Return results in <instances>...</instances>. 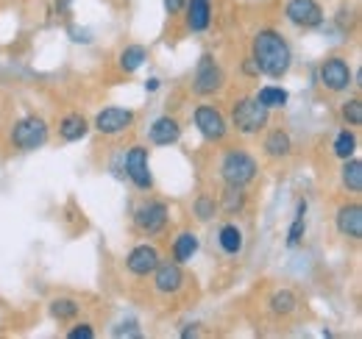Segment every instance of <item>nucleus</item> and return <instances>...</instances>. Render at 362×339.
I'll list each match as a JSON object with an SVG mask.
<instances>
[{
	"mask_svg": "<svg viewBox=\"0 0 362 339\" xmlns=\"http://www.w3.org/2000/svg\"><path fill=\"white\" fill-rule=\"evenodd\" d=\"M47 139H50V126L45 123V117L40 114H25L20 117L11 131H8V142L11 148L23 150V153H31V150H40L45 148Z\"/></svg>",
	"mask_w": 362,
	"mask_h": 339,
	"instance_id": "obj_4",
	"label": "nucleus"
},
{
	"mask_svg": "<svg viewBox=\"0 0 362 339\" xmlns=\"http://www.w3.org/2000/svg\"><path fill=\"white\" fill-rule=\"evenodd\" d=\"M90 128V120L81 112H70L59 120V139L62 142H81V139H87Z\"/></svg>",
	"mask_w": 362,
	"mask_h": 339,
	"instance_id": "obj_19",
	"label": "nucleus"
},
{
	"mask_svg": "<svg viewBox=\"0 0 362 339\" xmlns=\"http://www.w3.org/2000/svg\"><path fill=\"white\" fill-rule=\"evenodd\" d=\"M134 228L142 237H159L170 222V206L159 198H145L132 214Z\"/></svg>",
	"mask_w": 362,
	"mask_h": 339,
	"instance_id": "obj_6",
	"label": "nucleus"
},
{
	"mask_svg": "<svg viewBox=\"0 0 362 339\" xmlns=\"http://www.w3.org/2000/svg\"><path fill=\"white\" fill-rule=\"evenodd\" d=\"M145 61H148V47L139 42L126 44V47L117 53V67H120V73H126V76L136 73Z\"/></svg>",
	"mask_w": 362,
	"mask_h": 339,
	"instance_id": "obj_24",
	"label": "nucleus"
},
{
	"mask_svg": "<svg viewBox=\"0 0 362 339\" xmlns=\"http://www.w3.org/2000/svg\"><path fill=\"white\" fill-rule=\"evenodd\" d=\"M226 89V70L223 64L215 59V53H201L195 73H192V92L198 97H215Z\"/></svg>",
	"mask_w": 362,
	"mask_h": 339,
	"instance_id": "obj_5",
	"label": "nucleus"
},
{
	"mask_svg": "<svg viewBox=\"0 0 362 339\" xmlns=\"http://www.w3.org/2000/svg\"><path fill=\"white\" fill-rule=\"evenodd\" d=\"M218 245L228 258H237L245 248V231L237 225V222H223L218 228Z\"/></svg>",
	"mask_w": 362,
	"mask_h": 339,
	"instance_id": "obj_21",
	"label": "nucleus"
},
{
	"mask_svg": "<svg viewBox=\"0 0 362 339\" xmlns=\"http://www.w3.org/2000/svg\"><path fill=\"white\" fill-rule=\"evenodd\" d=\"M73 3H76V0H56V14L67 17V14H70V8H73Z\"/></svg>",
	"mask_w": 362,
	"mask_h": 339,
	"instance_id": "obj_36",
	"label": "nucleus"
},
{
	"mask_svg": "<svg viewBox=\"0 0 362 339\" xmlns=\"http://www.w3.org/2000/svg\"><path fill=\"white\" fill-rule=\"evenodd\" d=\"M151 278H153V292L165 297L179 295L184 290V284H187L184 264H179V261H159L156 270L151 273Z\"/></svg>",
	"mask_w": 362,
	"mask_h": 339,
	"instance_id": "obj_12",
	"label": "nucleus"
},
{
	"mask_svg": "<svg viewBox=\"0 0 362 339\" xmlns=\"http://www.w3.org/2000/svg\"><path fill=\"white\" fill-rule=\"evenodd\" d=\"M268 112H276V109H287V103H290V92L284 89V86H276V84H265L257 89V95H254Z\"/></svg>",
	"mask_w": 362,
	"mask_h": 339,
	"instance_id": "obj_27",
	"label": "nucleus"
},
{
	"mask_svg": "<svg viewBox=\"0 0 362 339\" xmlns=\"http://www.w3.org/2000/svg\"><path fill=\"white\" fill-rule=\"evenodd\" d=\"M284 20L298 28V31H313L320 28L323 20H326V11L317 0H287L284 6Z\"/></svg>",
	"mask_w": 362,
	"mask_h": 339,
	"instance_id": "obj_11",
	"label": "nucleus"
},
{
	"mask_svg": "<svg viewBox=\"0 0 362 339\" xmlns=\"http://www.w3.org/2000/svg\"><path fill=\"white\" fill-rule=\"evenodd\" d=\"M201 251V237L195 234V231H189V228H184L179 231L176 237H173V245H170V256H173V261H179V264H189L195 256Z\"/></svg>",
	"mask_w": 362,
	"mask_h": 339,
	"instance_id": "obj_18",
	"label": "nucleus"
},
{
	"mask_svg": "<svg viewBox=\"0 0 362 339\" xmlns=\"http://www.w3.org/2000/svg\"><path fill=\"white\" fill-rule=\"evenodd\" d=\"M159 261H162V254H159L156 245L139 242V245H134V248L126 254V270H129L134 278H148V275L156 270Z\"/></svg>",
	"mask_w": 362,
	"mask_h": 339,
	"instance_id": "obj_13",
	"label": "nucleus"
},
{
	"mask_svg": "<svg viewBox=\"0 0 362 339\" xmlns=\"http://www.w3.org/2000/svg\"><path fill=\"white\" fill-rule=\"evenodd\" d=\"M181 14H184V28L189 34H204L212 25V3L209 0H187Z\"/></svg>",
	"mask_w": 362,
	"mask_h": 339,
	"instance_id": "obj_17",
	"label": "nucleus"
},
{
	"mask_svg": "<svg viewBox=\"0 0 362 339\" xmlns=\"http://www.w3.org/2000/svg\"><path fill=\"white\" fill-rule=\"evenodd\" d=\"M240 76L248 78V81H251V78H259V67H257V61H254L251 56H245V59L240 61Z\"/></svg>",
	"mask_w": 362,
	"mask_h": 339,
	"instance_id": "obj_33",
	"label": "nucleus"
},
{
	"mask_svg": "<svg viewBox=\"0 0 362 339\" xmlns=\"http://www.w3.org/2000/svg\"><path fill=\"white\" fill-rule=\"evenodd\" d=\"M123 170H126V178L134 184L139 192H151L153 189L151 153H148L145 145H132L129 150H123Z\"/></svg>",
	"mask_w": 362,
	"mask_h": 339,
	"instance_id": "obj_9",
	"label": "nucleus"
},
{
	"mask_svg": "<svg viewBox=\"0 0 362 339\" xmlns=\"http://www.w3.org/2000/svg\"><path fill=\"white\" fill-rule=\"evenodd\" d=\"M317 84L332 95H343L354 86V70L343 56H326L317 67Z\"/></svg>",
	"mask_w": 362,
	"mask_h": 339,
	"instance_id": "obj_8",
	"label": "nucleus"
},
{
	"mask_svg": "<svg viewBox=\"0 0 362 339\" xmlns=\"http://www.w3.org/2000/svg\"><path fill=\"white\" fill-rule=\"evenodd\" d=\"M218 175L223 184L231 186H248L259 175V162L245 148H228L218 162Z\"/></svg>",
	"mask_w": 362,
	"mask_h": 339,
	"instance_id": "obj_3",
	"label": "nucleus"
},
{
	"mask_svg": "<svg viewBox=\"0 0 362 339\" xmlns=\"http://www.w3.org/2000/svg\"><path fill=\"white\" fill-rule=\"evenodd\" d=\"M218 214H221V209H218V198H215V195L201 192V195L192 201V217H195L198 222H212Z\"/></svg>",
	"mask_w": 362,
	"mask_h": 339,
	"instance_id": "obj_29",
	"label": "nucleus"
},
{
	"mask_svg": "<svg viewBox=\"0 0 362 339\" xmlns=\"http://www.w3.org/2000/svg\"><path fill=\"white\" fill-rule=\"evenodd\" d=\"M47 314L56 320V323H73L78 314H81V303L76 297H53L47 303Z\"/></svg>",
	"mask_w": 362,
	"mask_h": 339,
	"instance_id": "obj_25",
	"label": "nucleus"
},
{
	"mask_svg": "<svg viewBox=\"0 0 362 339\" xmlns=\"http://www.w3.org/2000/svg\"><path fill=\"white\" fill-rule=\"evenodd\" d=\"M334 228H337L340 237L360 242L362 239V206L357 201H346L343 206H337V212H334Z\"/></svg>",
	"mask_w": 362,
	"mask_h": 339,
	"instance_id": "obj_15",
	"label": "nucleus"
},
{
	"mask_svg": "<svg viewBox=\"0 0 362 339\" xmlns=\"http://www.w3.org/2000/svg\"><path fill=\"white\" fill-rule=\"evenodd\" d=\"M357 148H360V139H357V131H354V128L337 131V136H334V142H332V153H334L340 162L351 159V156L357 153Z\"/></svg>",
	"mask_w": 362,
	"mask_h": 339,
	"instance_id": "obj_28",
	"label": "nucleus"
},
{
	"mask_svg": "<svg viewBox=\"0 0 362 339\" xmlns=\"http://www.w3.org/2000/svg\"><path fill=\"white\" fill-rule=\"evenodd\" d=\"M189 337H201L198 323H189V328H181V339H189Z\"/></svg>",
	"mask_w": 362,
	"mask_h": 339,
	"instance_id": "obj_38",
	"label": "nucleus"
},
{
	"mask_svg": "<svg viewBox=\"0 0 362 339\" xmlns=\"http://www.w3.org/2000/svg\"><path fill=\"white\" fill-rule=\"evenodd\" d=\"M70 40H73V42L90 44L92 42V31H90V28H70Z\"/></svg>",
	"mask_w": 362,
	"mask_h": 339,
	"instance_id": "obj_35",
	"label": "nucleus"
},
{
	"mask_svg": "<svg viewBox=\"0 0 362 339\" xmlns=\"http://www.w3.org/2000/svg\"><path fill=\"white\" fill-rule=\"evenodd\" d=\"M307 212H310V203L301 198L296 203V214H293V222L287 228V248H301L304 245V237H307Z\"/></svg>",
	"mask_w": 362,
	"mask_h": 339,
	"instance_id": "obj_23",
	"label": "nucleus"
},
{
	"mask_svg": "<svg viewBox=\"0 0 362 339\" xmlns=\"http://www.w3.org/2000/svg\"><path fill=\"white\" fill-rule=\"evenodd\" d=\"M159 86H162V78H159V76H151V78L145 81V92L153 95V92H159Z\"/></svg>",
	"mask_w": 362,
	"mask_h": 339,
	"instance_id": "obj_37",
	"label": "nucleus"
},
{
	"mask_svg": "<svg viewBox=\"0 0 362 339\" xmlns=\"http://www.w3.org/2000/svg\"><path fill=\"white\" fill-rule=\"evenodd\" d=\"M136 123V112L134 109H126V106H106L95 114L90 126L103 133V136H120L126 131H132Z\"/></svg>",
	"mask_w": 362,
	"mask_h": 339,
	"instance_id": "obj_10",
	"label": "nucleus"
},
{
	"mask_svg": "<svg viewBox=\"0 0 362 339\" xmlns=\"http://www.w3.org/2000/svg\"><path fill=\"white\" fill-rule=\"evenodd\" d=\"M181 123L179 117H173V114H162V117H156L151 128H148V142L151 145H156V148H170V145H176L181 142Z\"/></svg>",
	"mask_w": 362,
	"mask_h": 339,
	"instance_id": "obj_16",
	"label": "nucleus"
},
{
	"mask_svg": "<svg viewBox=\"0 0 362 339\" xmlns=\"http://www.w3.org/2000/svg\"><path fill=\"white\" fill-rule=\"evenodd\" d=\"M0 326H3V320H0Z\"/></svg>",
	"mask_w": 362,
	"mask_h": 339,
	"instance_id": "obj_39",
	"label": "nucleus"
},
{
	"mask_svg": "<svg viewBox=\"0 0 362 339\" xmlns=\"http://www.w3.org/2000/svg\"><path fill=\"white\" fill-rule=\"evenodd\" d=\"M162 6H165V11H168V17H181L187 0H162Z\"/></svg>",
	"mask_w": 362,
	"mask_h": 339,
	"instance_id": "obj_34",
	"label": "nucleus"
},
{
	"mask_svg": "<svg viewBox=\"0 0 362 339\" xmlns=\"http://www.w3.org/2000/svg\"><path fill=\"white\" fill-rule=\"evenodd\" d=\"M218 209L226 214V217H240V214L248 209V192H245V186L223 184V192L218 198Z\"/></svg>",
	"mask_w": 362,
	"mask_h": 339,
	"instance_id": "obj_20",
	"label": "nucleus"
},
{
	"mask_svg": "<svg viewBox=\"0 0 362 339\" xmlns=\"http://www.w3.org/2000/svg\"><path fill=\"white\" fill-rule=\"evenodd\" d=\"M340 120H343L349 128L362 126V100L360 97H349V100L340 106Z\"/></svg>",
	"mask_w": 362,
	"mask_h": 339,
	"instance_id": "obj_30",
	"label": "nucleus"
},
{
	"mask_svg": "<svg viewBox=\"0 0 362 339\" xmlns=\"http://www.w3.org/2000/svg\"><path fill=\"white\" fill-rule=\"evenodd\" d=\"M192 123H195V131L201 133L204 142L209 145H221L226 142L228 136V117L212 103H201L192 109Z\"/></svg>",
	"mask_w": 362,
	"mask_h": 339,
	"instance_id": "obj_7",
	"label": "nucleus"
},
{
	"mask_svg": "<svg viewBox=\"0 0 362 339\" xmlns=\"http://www.w3.org/2000/svg\"><path fill=\"white\" fill-rule=\"evenodd\" d=\"M296 150V142H293V133L287 128H265V136H262V153L265 159L271 162H284L290 159Z\"/></svg>",
	"mask_w": 362,
	"mask_h": 339,
	"instance_id": "obj_14",
	"label": "nucleus"
},
{
	"mask_svg": "<svg viewBox=\"0 0 362 339\" xmlns=\"http://www.w3.org/2000/svg\"><path fill=\"white\" fill-rule=\"evenodd\" d=\"M248 56L257 61L259 76H268L273 81H281L293 67V47L284 40V34L276 28H259L251 37Z\"/></svg>",
	"mask_w": 362,
	"mask_h": 339,
	"instance_id": "obj_1",
	"label": "nucleus"
},
{
	"mask_svg": "<svg viewBox=\"0 0 362 339\" xmlns=\"http://www.w3.org/2000/svg\"><path fill=\"white\" fill-rule=\"evenodd\" d=\"M298 306H301V300L298 295L293 292V290H287V287H281V290H273L271 297H268V309H271L273 317H290V314H296L298 311Z\"/></svg>",
	"mask_w": 362,
	"mask_h": 339,
	"instance_id": "obj_22",
	"label": "nucleus"
},
{
	"mask_svg": "<svg viewBox=\"0 0 362 339\" xmlns=\"http://www.w3.org/2000/svg\"><path fill=\"white\" fill-rule=\"evenodd\" d=\"M340 184H343V189H346L349 195H354V198L362 192V162L357 156H351V159L343 162V167H340Z\"/></svg>",
	"mask_w": 362,
	"mask_h": 339,
	"instance_id": "obj_26",
	"label": "nucleus"
},
{
	"mask_svg": "<svg viewBox=\"0 0 362 339\" xmlns=\"http://www.w3.org/2000/svg\"><path fill=\"white\" fill-rule=\"evenodd\" d=\"M228 126L234 128L240 136H259L265 128L271 126V112L254 95H245V97H237L231 103Z\"/></svg>",
	"mask_w": 362,
	"mask_h": 339,
	"instance_id": "obj_2",
	"label": "nucleus"
},
{
	"mask_svg": "<svg viewBox=\"0 0 362 339\" xmlns=\"http://www.w3.org/2000/svg\"><path fill=\"white\" fill-rule=\"evenodd\" d=\"M64 337L67 339H95V328H92V323H87V320H81V323L73 320V326L67 328Z\"/></svg>",
	"mask_w": 362,
	"mask_h": 339,
	"instance_id": "obj_32",
	"label": "nucleus"
},
{
	"mask_svg": "<svg viewBox=\"0 0 362 339\" xmlns=\"http://www.w3.org/2000/svg\"><path fill=\"white\" fill-rule=\"evenodd\" d=\"M112 337L139 339V337H142V328H139V323H136V320H123V323H117V326L112 328Z\"/></svg>",
	"mask_w": 362,
	"mask_h": 339,
	"instance_id": "obj_31",
	"label": "nucleus"
}]
</instances>
